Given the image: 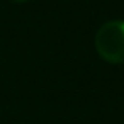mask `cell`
Instances as JSON below:
<instances>
[{"label": "cell", "instance_id": "1", "mask_svg": "<svg viewBox=\"0 0 124 124\" xmlns=\"http://www.w3.org/2000/svg\"><path fill=\"white\" fill-rule=\"evenodd\" d=\"M95 49L99 56L114 65L124 63V21H110L100 26L95 34Z\"/></svg>", "mask_w": 124, "mask_h": 124}, {"label": "cell", "instance_id": "2", "mask_svg": "<svg viewBox=\"0 0 124 124\" xmlns=\"http://www.w3.org/2000/svg\"><path fill=\"white\" fill-rule=\"evenodd\" d=\"M12 2H17V4H24V2H27V0H12Z\"/></svg>", "mask_w": 124, "mask_h": 124}]
</instances>
